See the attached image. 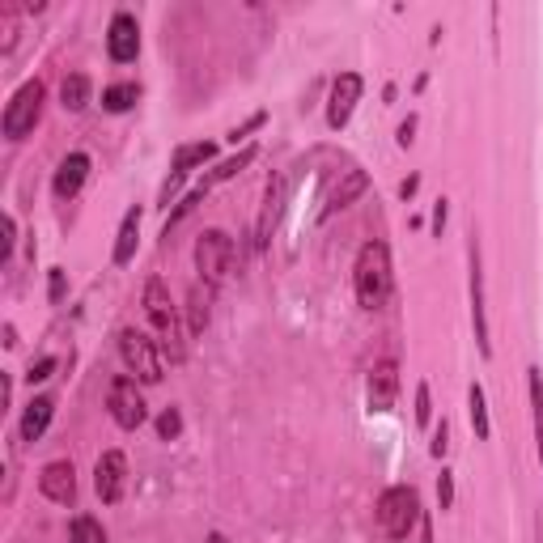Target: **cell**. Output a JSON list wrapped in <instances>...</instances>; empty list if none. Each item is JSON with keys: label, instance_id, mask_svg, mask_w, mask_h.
Wrapping results in <instances>:
<instances>
[{"label": "cell", "instance_id": "obj_1", "mask_svg": "<svg viewBox=\"0 0 543 543\" xmlns=\"http://www.w3.org/2000/svg\"><path fill=\"white\" fill-rule=\"evenodd\" d=\"M145 319H149V327H153V335H158V348L179 365V361L187 357L183 323H179V306L170 302V289H166L158 276L145 284Z\"/></svg>", "mask_w": 543, "mask_h": 543}, {"label": "cell", "instance_id": "obj_2", "mask_svg": "<svg viewBox=\"0 0 543 543\" xmlns=\"http://www.w3.org/2000/svg\"><path fill=\"white\" fill-rule=\"evenodd\" d=\"M353 284H357V302L365 310H383L386 297H391V251L386 242H365L357 255V268H353Z\"/></svg>", "mask_w": 543, "mask_h": 543}, {"label": "cell", "instance_id": "obj_3", "mask_svg": "<svg viewBox=\"0 0 543 543\" xmlns=\"http://www.w3.org/2000/svg\"><path fill=\"white\" fill-rule=\"evenodd\" d=\"M420 493L412 484H395V488H386L378 497V527L386 531V539L404 543L412 535V527H420Z\"/></svg>", "mask_w": 543, "mask_h": 543}, {"label": "cell", "instance_id": "obj_4", "mask_svg": "<svg viewBox=\"0 0 543 543\" xmlns=\"http://www.w3.org/2000/svg\"><path fill=\"white\" fill-rule=\"evenodd\" d=\"M234 260H238V247H234V238L225 234V230H204V234H200L196 268H200V276H204L209 289L225 284V276L234 272Z\"/></svg>", "mask_w": 543, "mask_h": 543}, {"label": "cell", "instance_id": "obj_5", "mask_svg": "<svg viewBox=\"0 0 543 543\" xmlns=\"http://www.w3.org/2000/svg\"><path fill=\"white\" fill-rule=\"evenodd\" d=\"M43 98H47L43 81H26V86L13 94L9 107H5V119H0L5 140H26V136L35 132L38 115H43Z\"/></svg>", "mask_w": 543, "mask_h": 543}, {"label": "cell", "instance_id": "obj_6", "mask_svg": "<svg viewBox=\"0 0 543 543\" xmlns=\"http://www.w3.org/2000/svg\"><path fill=\"white\" fill-rule=\"evenodd\" d=\"M119 353H124V365L145 386H158L161 383V348H158V340H153V335L128 327V332H119Z\"/></svg>", "mask_w": 543, "mask_h": 543}, {"label": "cell", "instance_id": "obj_7", "mask_svg": "<svg viewBox=\"0 0 543 543\" xmlns=\"http://www.w3.org/2000/svg\"><path fill=\"white\" fill-rule=\"evenodd\" d=\"M107 407H111V420L119 425V429H140L149 420V407H145V395H140V386H136V378H128V374H119L111 383V391H107Z\"/></svg>", "mask_w": 543, "mask_h": 543}, {"label": "cell", "instance_id": "obj_8", "mask_svg": "<svg viewBox=\"0 0 543 543\" xmlns=\"http://www.w3.org/2000/svg\"><path fill=\"white\" fill-rule=\"evenodd\" d=\"M94 488H98L102 506L124 501V488H128V458H124V450H107V455H98V467H94Z\"/></svg>", "mask_w": 543, "mask_h": 543}, {"label": "cell", "instance_id": "obj_9", "mask_svg": "<svg viewBox=\"0 0 543 543\" xmlns=\"http://www.w3.org/2000/svg\"><path fill=\"white\" fill-rule=\"evenodd\" d=\"M107 56L115 64H132L140 56V26H136L132 13H115L111 26H107Z\"/></svg>", "mask_w": 543, "mask_h": 543}, {"label": "cell", "instance_id": "obj_10", "mask_svg": "<svg viewBox=\"0 0 543 543\" xmlns=\"http://www.w3.org/2000/svg\"><path fill=\"white\" fill-rule=\"evenodd\" d=\"M399 399V365L395 361H378L365 378V407L370 412H391Z\"/></svg>", "mask_w": 543, "mask_h": 543}, {"label": "cell", "instance_id": "obj_11", "mask_svg": "<svg viewBox=\"0 0 543 543\" xmlns=\"http://www.w3.org/2000/svg\"><path fill=\"white\" fill-rule=\"evenodd\" d=\"M361 77L357 73H340L335 77V86H332V98H327V128H340L353 119V111H357V102H361Z\"/></svg>", "mask_w": 543, "mask_h": 543}, {"label": "cell", "instance_id": "obj_12", "mask_svg": "<svg viewBox=\"0 0 543 543\" xmlns=\"http://www.w3.org/2000/svg\"><path fill=\"white\" fill-rule=\"evenodd\" d=\"M38 488H43V497L56 501V506H73V501H77V471H73V463H68V458L47 463V467L38 471Z\"/></svg>", "mask_w": 543, "mask_h": 543}, {"label": "cell", "instance_id": "obj_13", "mask_svg": "<svg viewBox=\"0 0 543 543\" xmlns=\"http://www.w3.org/2000/svg\"><path fill=\"white\" fill-rule=\"evenodd\" d=\"M471 327H476V344L484 357H493V340H488V314H484V268L480 247L471 242Z\"/></svg>", "mask_w": 543, "mask_h": 543}, {"label": "cell", "instance_id": "obj_14", "mask_svg": "<svg viewBox=\"0 0 543 543\" xmlns=\"http://www.w3.org/2000/svg\"><path fill=\"white\" fill-rule=\"evenodd\" d=\"M365 187H370V174H365V170H344V179H340V183H335L332 191H327V200H323L319 225H323V221H332L335 212L348 209V204H353L357 196H365Z\"/></svg>", "mask_w": 543, "mask_h": 543}, {"label": "cell", "instance_id": "obj_15", "mask_svg": "<svg viewBox=\"0 0 543 543\" xmlns=\"http://www.w3.org/2000/svg\"><path fill=\"white\" fill-rule=\"evenodd\" d=\"M89 153H68V158L60 161V170H56V179H51V191H56V200H73L81 187H86L89 179Z\"/></svg>", "mask_w": 543, "mask_h": 543}, {"label": "cell", "instance_id": "obj_16", "mask_svg": "<svg viewBox=\"0 0 543 543\" xmlns=\"http://www.w3.org/2000/svg\"><path fill=\"white\" fill-rule=\"evenodd\" d=\"M284 196H289V183H284L281 174H276V179L268 183V196H263L260 225H255V242H260V247H268L272 230H276V221H281V212H284Z\"/></svg>", "mask_w": 543, "mask_h": 543}, {"label": "cell", "instance_id": "obj_17", "mask_svg": "<svg viewBox=\"0 0 543 543\" xmlns=\"http://www.w3.org/2000/svg\"><path fill=\"white\" fill-rule=\"evenodd\" d=\"M51 416H56V399H51V395L30 399L26 412H22V442H38V437L47 433Z\"/></svg>", "mask_w": 543, "mask_h": 543}, {"label": "cell", "instance_id": "obj_18", "mask_svg": "<svg viewBox=\"0 0 543 543\" xmlns=\"http://www.w3.org/2000/svg\"><path fill=\"white\" fill-rule=\"evenodd\" d=\"M136 247H140V209H128L124 225H119V238H115V251H111L115 268H128L136 260Z\"/></svg>", "mask_w": 543, "mask_h": 543}, {"label": "cell", "instance_id": "obj_19", "mask_svg": "<svg viewBox=\"0 0 543 543\" xmlns=\"http://www.w3.org/2000/svg\"><path fill=\"white\" fill-rule=\"evenodd\" d=\"M209 319H212V289L209 284H191V293H187V332L204 335Z\"/></svg>", "mask_w": 543, "mask_h": 543}, {"label": "cell", "instance_id": "obj_20", "mask_svg": "<svg viewBox=\"0 0 543 543\" xmlns=\"http://www.w3.org/2000/svg\"><path fill=\"white\" fill-rule=\"evenodd\" d=\"M89 94H94V81H89L86 73H68L64 77V86H60V102H64V111H86L89 107Z\"/></svg>", "mask_w": 543, "mask_h": 543}, {"label": "cell", "instance_id": "obj_21", "mask_svg": "<svg viewBox=\"0 0 543 543\" xmlns=\"http://www.w3.org/2000/svg\"><path fill=\"white\" fill-rule=\"evenodd\" d=\"M467 416H471V429H476V437L480 442H488L493 437V425H488V399H484V386L471 383L467 391Z\"/></svg>", "mask_w": 543, "mask_h": 543}, {"label": "cell", "instance_id": "obj_22", "mask_svg": "<svg viewBox=\"0 0 543 543\" xmlns=\"http://www.w3.org/2000/svg\"><path fill=\"white\" fill-rule=\"evenodd\" d=\"M136 98H140V86L136 81H124V86H107L102 89V111L111 115H124L136 107Z\"/></svg>", "mask_w": 543, "mask_h": 543}, {"label": "cell", "instance_id": "obj_23", "mask_svg": "<svg viewBox=\"0 0 543 543\" xmlns=\"http://www.w3.org/2000/svg\"><path fill=\"white\" fill-rule=\"evenodd\" d=\"M212 158H217V145H209V140L183 145L179 153H174V174H187V170H196V166H209Z\"/></svg>", "mask_w": 543, "mask_h": 543}, {"label": "cell", "instance_id": "obj_24", "mask_svg": "<svg viewBox=\"0 0 543 543\" xmlns=\"http://www.w3.org/2000/svg\"><path fill=\"white\" fill-rule=\"evenodd\" d=\"M68 543H107V531H102L98 518H89V514H77L73 527H68Z\"/></svg>", "mask_w": 543, "mask_h": 543}, {"label": "cell", "instance_id": "obj_25", "mask_svg": "<svg viewBox=\"0 0 543 543\" xmlns=\"http://www.w3.org/2000/svg\"><path fill=\"white\" fill-rule=\"evenodd\" d=\"M251 161H255V145H247V149H242V153H238V158L221 161V166H217V170H212L209 179H204V187H212V183H225V179H234L238 170H247Z\"/></svg>", "mask_w": 543, "mask_h": 543}, {"label": "cell", "instance_id": "obj_26", "mask_svg": "<svg viewBox=\"0 0 543 543\" xmlns=\"http://www.w3.org/2000/svg\"><path fill=\"white\" fill-rule=\"evenodd\" d=\"M531 374V378H527V383H531V412H535V442H539V463H543V374L535 370H527Z\"/></svg>", "mask_w": 543, "mask_h": 543}, {"label": "cell", "instance_id": "obj_27", "mask_svg": "<svg viewBox=\"0 0 543 543\" xmlns=\"http://www.w3.org/2000/svg\"><path fill=\"white\" fill-rule=\"evenodd\" d=\"M179 433H183V416H179V407H166L158 416V437L161 442H174Z\"/></svg>", "mask_w": 543, "mask_h": 543}, {"label": "cell", "instance_id": "obj_28", "mask_svg": "<svg viewBox=\"0 0 543 543\" xmlns=\"http://www.w3.org/2000/svg\"><path fill=\"white\" fill-rule=\"evenodd\" d=\"M204 191H209V187L200 183L196 191H191V196H183V200H179V209H174V212H170V221H166V234H170V225H179V221H183V217H187V212H191V209H196V204H200V200H204Z\"/></svg>", "mask_w": 543, "mask_h": 543}, {"label": "cell", "instance_id": "obj_29", "mask_svg": "<svg viewBox=\"0 0 543 543\" xmlns=\"http://www.w3.org/2000/svg\"><path fill=\"white\" fill-rule=\"evenodd\" d=\"M429 420H433V395H429V383H420L416 386V425L425 429Z\"/></svg>", "mask_w": 543, "mask_h": 543}, {"label": "cell", "instance_id": "obj_30", "mask_svg": "<svg viewBox=\"0 0 543 543\" xmlns=\"http://www.w3.org/2000/svg\"><path fill=\"white\" fill-rule=\"evenodd\" d=\"M51 370H56V357H38V361H30V370H26V383H30V386L43 383V378H51Z\"/></svg>", "mask_w": 543, "mask_h": 543}, {"label": "cell", "instance_id": "obj_31", "mask_svg": "<svg viewBox=\"0 0 543 543\" xmlns=\"http://www.w3.org/2000/svg\"><path fill=\"white\" fill-rule=\"evenodd\" d=\"M437 506L442 509L455 506V471H442V480H437Z\"/></svg>", "mask_w": 543, "mask_h": 543}, {"label": "cell", "instance_id": "obj_32", "mask_svg": "<svg viewBox=\"0 0 543 543\" xmlns=\"http://www.w3.org/2000/svg\"><path fill=\"white\" fill-rule=\"evenodd\" d=\"M0 260H9L13 255V238H17V225H13V217H0Z\"/></svg>", "mask_w": 543, "mask_h": 543}, {"label": "cell", "instance_id": "obj_33", "mask_svg": "<svg viewBox=\"0 0 543 543\" xmlns=\"http://www.w3.org/2000/svg\"><path fill=\"white\" fill-rule=\"evenodd\" d=\"M263 124H268V111H255V115H251V119H247V124H242V128H234V132H230V145H238L242 136H251V132H255V128H263Z\"/></svg>", "mask_w": 543, "mask_h": 543}, {"label": "cell", "instance_id": "obj_34", "mask_svg": "<svg viewBox=\"0 0 543 543\" xmlns=\"http://www.w3.org/2000/svg\"><path fill=\"white\" fill-rule=\"evenodd\" d=\"M446 450H450V425H446V420H442V425H437V433H433V446H429V455H433V458H442Z\"/></svg>", "mask_w": 543, "mask_h": 543}, {"label": "cell", "instance_id": "obj_35", "mask_svg": "<svg viewBox=\"0 0 543 543\" xmlns=\"http://www.w3.org/2000/svg\"><path fill=\"white\" fill-rule=\"evenodd\" d=\"M64 289H68V276H64V268H51V302H64Z\"/></svg>", "mask_w": 543, "mask_h": 543}, {"label": "cell", "instance_id": "obj_36", "mask_svg": "<svg viewBox=\"0 0 543 543\" xmlns=\"http://www.w3.org/2000/svg\"><path fill=\"white\" fill-rule=\"evenodd\" d=\"M446 217H450V204L437 200V209H433V234H437V238H442V230H446Z\"/></svg>", "mask_w": 543, "mask_h": 543}, {"label": "cell", "instance_id": "obj_37", "mask_svg": "<svg viewBox=\"0 0 543 543\" xmlns=\"http://www.w3.org/2000/svg\"><path fill=\"white\" fill-rule=\"evenodd\" d=\"M412 132H416V119H412V115H407V119H404V124H399V145H412Z\"/></svg>", "mask_w": 543, "mask_h": 543}, {"label": "cell", "instance_id": "obj_38", "mask_svg": "<svg viewBox=\"0 0 543 543\" xmlns=\"http://www.w3.org/2000/svg\"><path fill=\"white\" fill-rule=\"evenodd\" d=\"M416 187H420V174L404 179V183H399V200H412V196H416Z\"/></svg>", "mask_w": 543, "mask_h": 543}, {"label": "cell", "instance_id": "obj_39", "mask_svg": "<svg viewBox=\"0 0 543 543\" xmlns=\"http://www.w3.org/2000/svg\"><path fill=\"white\" fill-rule=\"evenodd\" d=\"M420 543H433V522H429V514H420Z\"/></svg>", "mask_w": 543, "mask_h": 543}, {"label": "cell", "instance_id": "obj_40", "mask_svg": "<svg viewBox=\"0 0 543 543\" xmlns=\"http://www.w3.org/2000/svg\"><path fill=\"white\" fill-rule=\"evenodd\" d=\"M204 543H230V539H225L221 531H212V535H209V539H204Z\"/></svg>", "mask_w": 543, "mask_h": 543}]
</instances>
